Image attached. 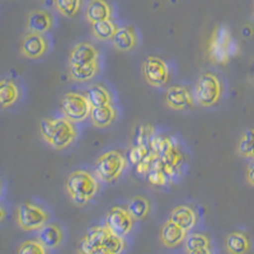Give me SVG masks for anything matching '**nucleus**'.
<instances>
[{
  "instance_id": "nucleus-38",
  "label": "nucleus",
  "mask_w": 254,
  "mask_h": 254,
  "mask_svg": "<svg viewBox=\"0 0 254 254\" xmlns=\"http://www.w3.org/2000/svg\"><path fill=\"white\" fill-rule=\"evenodd\" d=\"M93 254H115L112 253L111 251H108L107 248H104V247H99V248H95Z\"/></svg>"
},
{
  "instance_id": "nucleus-16",
  "label": "nucleus",
  "mask_w": 254,
  "mask_h": 254,
  "mask_svg": "<svg viewBox=\"0 0 254 254\" xmlns=\"http://www.w3.org/2000/svg\"><path fill=\"white\" fill-rule=\"evenodd\" d=\"M52 27V17L45 10H33L27 19V29L29 33L44 35Z\"/></svg>"
},
{
  "instance_id": "nucleus-5",
  "label": "nucleus",
  "mask_w": 254,
  "mask_h": 254,
  "mask_svg": "<svg viewBox=\"0 0 254 254\" xmlns=\"http://www.w3.org/2000/svg\"><path fill=\"white\" fill-rule=\"evenodd\" d=\"M126 164V159L120 151H107L97 159L95 173L104 182H113L121 176Z\"/></svg>"
},
{
  "instance_id": "nucleus-39",
  "label": "nucleus",
  "mask_w": 254,
  "mask_h": 254,
  "mask_svg": "<svg viewBox=\"0 0 254 254\" xmlns=\"http://www.w3.org/2000/svg\"><path fill=\"white\" fill-rule=\"evenodd\" d=\"M187 254H212L210 248H206V249H199V251H194V252H190Z\"/></svg>"
},
{
  "instance_id": "nucleus-4",
  "label": "nucleus",
  "mask_w": 254,
  "mask_h": 254,
  "mask_svg": "<svg viewBox=\"0 0 254 254\" xmlns=\"http://www.w3.org/2000/svg\"><path fill=\"white\" fill-rule=\"evenodd\" d=\"M221 81L212 72H205L199 76L194 88V99L202 107H212L221 97Z\"/></svg>"
},
{
  "instance_id": "nucleus-1",
  "label": "nucleus",
  "mask_w": 254,
  "mask_h": 254,
  "mask_svg": "<svg viewBox=\"0 0 254 254\" xmlns=\"http://www.w3.org/2000/svg\"><path fill=\"white\" fill-rule=\"evenodd\" d=\"M72 203L84 206L97 194L99 185L94 176L87 171H75L69 174L65 183Z\"/></svg>"
},
{
  "instance_id": "nucleus-13",
  "label": "nucleus",
  "mask_w": 254,
  "mask_h": 254,
  "mask_svg": "<svg viewBox=\"0 0 254 254\" xmlns=\"http://www.w3.org/2000/svg\"><path fill=\"white\" fill-rule=\"evenodd\" d=\"M112 45L116 50L121 52H128L133 50L137 45V37L131 27H120L113 36Z\"/></svg>"
},
{
  "instance_id": "nucleus-8",
  "label": "nucleus",
  "mask_w": 254,
  "mask_h": 254,
  "mask_svg": "<svg viewBox=\"0 0 254 254\" xmlns=\"http://www.w3.org/2000/svg\"><path fill=\"white\" fill-rule=\"evenodd\" d=\"M133 217L131 216L127 208L116 206L108 211L106 216V225L108 230L113 234L124 238L132 230L133 228Z\"/></svg>"
},
{
  "instance_id": "nucleus-27",
  "label": "nucleus",
  "mask_w": 254,
  "mask_h": 254,
  "mask_svg": "<svg viewBox=\"0 0 254 254\" xmlns=\"http://www.w3.org/2000/svg\"><path fill=\"white\" fill-rule=\"evenodd\" d=\"M185 247L187 253L194 251H199V249H206L211 247L210 238L205 234H199V233H193V234L188 235L186 238Z\"/></svg>"
},
{
  "instance_id": "nucleus-21",
  "label": "nucleus",
  "mask_w": 254,
  "mask_h": 254,
  "mask_svg": "<svg viewBox=\"0 0 254 254\" xmlns=\"http://www.w3.org/2000/svg\"><path fill=\"white\" fill-rule=\"evenodd\" d=\"M85 94H87L93 108L103 107V106L112 104V95H111L110 90L104 85H102V84H93V85H90Z\"/></svg>"
},
{
  "instance_id": "nucleus-32",
  "label": "nucleus",
  "mask_w": 254,
  "mask_h": 254,
  "mask_svg": "<svg viewBox=\"0 0 254 254\" xmlns=\"http://www.w3.org/2000/svg\"><path fill=\"white\" fill-rule=\"evenodd\" d=\"M147 154L149 153H147V149L145 147V145H136V146H133L132 149H130V150H128L127 156H128V160H130V163L139 165L140 163H141L142 160L146 158Z\"/></svg>"
},
{
  "instance_id": "nucleus-22",
  "label": "nucleus",
  "mask_w": 254,
  "mask_h": 254,
  "mask_svg": "<svg viewBox=\"0 0 254 254\" xmlns=\"http://www.w3.org/2000/svg\"><path fill=\"white\" fill-rule=\"evenodd\" d=\"M19 98V89L10 79H4L0 83V103L1 107H10Z\"/></svg>"
},
{
  "instance_id": "nucleus-6",
  "label": "nucleus",
  "mask_w": 254,
  "mask_h": 254,
  "mask_svg": "<svg viewBox=\"0 0 254 254\" xmlns=\"http://www.w3.org/2000/svg\"><path fill=\"white\" fill-rule=\"evenodd\" d=\"M50 215L44 207L32 202L20 203L17 210V222L22 230H40L47 224Z\"/></svg>"
},
{
  "instance_id": "nucleus-33",
  "label": "nucleus",
  "mask_w": 254,
  "mask_h": 254,
  "mask_svg": "<svg viewBox=\"0 0 254 254\" xmlns=\"http://www.w3.org/2000/svg\"><path fill=\"white\" fill-rule=\"evenodd\" d=\"M54 126H55V119H44L40 122L41 135L46 142L51 141L52 135H54Z\"/></svg>"
},
{
  "instance_id": "nucleus-15",
  "label": "nucleus",
  "mask_w": 254,
  "mask_h": 254,
  "mask_svg": "<svg viewBox=\"0 0 254 254\" xmlns=\"http://www.w3.org/2000/svg\"><path fill=\"white\" fill-rule=\"evenodd\" d=\"M169 220L173 221L174 224H177V225L179 226V228H182L183 230L188 233L190 229L196 225L197 215L192 207L186 205H181L177 206V207L172 211Z\"/></svg>"
},
{
  "instance_id": "nucleus-25",
  "label": "nucleus",
  "mask_w": 254,
  "mask_h": 254,
  "mask_svg": "<svg viewBox=\"0 0 254 254\" xmlns=\"http://www.w3.org/2000/svg\"><path fill=\"white\" fill-rule=\"evenodd\" d=\"M238 154L243 158L254 160V127H249L238 142Z\"/></svg>"
},
{
  "instance_id": "nucleus-34",
  "label": "nucleus",
  "mask_w": 254,
  "mask_h": 254,
  "mask_svg": "<svg viewBox=\"0 0 254 254\" xmlns=\"http://www.w3.org/2000/svg\"><path fill=\"white\" fill-rule=\"evenodd\" d=\"M158 159V155L156 154H147L146 158L137 165V173L139 174H145L149 173V172L153 169V165L155 163V160Z\"/></svg>"
},
{
  "instance_id": "nucleus-10",
  "label": "nucleus",
  "mask_w": 254,
  "mask_h": 254,
  "mask_svg": "<svg viewBox=\"0 0 254 254\" xmlns=\"http://www.w3.org/2000/svg\"><path fill=\"white\" fill-rule=\"evenodd\" d=\"M47 47H49V44L44 35L28 33L20 42V54L24 58L40 59L46 54Z\"/></svg>"
},
{
  "instance_id": "nucleus-35",
  "label": "nucleus",
  "mask_w": 254,
  "mask_h": 254,
  "mask_svg": "<svg viewBox=\"0 0 254 254\" xmlns=\"http://www.w3.org/2000/svg\"><path fill=\"white\" fill-rule=\"evenodd\" d=\"M147 179L150 185L153 186H163L165 183V173L160 169L153 168L149 173H147Z\"/></svg>"
},
{
  "instance_id": "nucleus-18",
  "label": "nucleus",
  "mask_w": 254,
  "mask_h": 254,
  "mask_svg": "<svg viewBox=\"0 0 254 254\" xmlns=\"http://www.w3.org/2000/svg\"><path fill=\"white\" fill-rule=\"evenodd\" d=\"M226 251L230 254H247L252 248V243L248 235L242 231L230 233L225 242Z\"/></svg>"
},
{
  "instance_id": "nucleus-11",
  "label": "nucleus",
  "mask_w": 254,
  "mask_h": 254,
  "mask_svg": "<svg viewBox=\"0 0 254 254\" xmlns=\"http://www.w3.org/2000/svg\"><path fill=\"white\" fill-rule=\"evenodd\" d=\"M165 103L172 110L185 111L192 107L193 99L188 88L183 85H173L165 93Z\"/></svg>"
},
{
  "instance_id": "nucleus-20",
  "label": "nucleus",
  "mask_w": 254,
  "mask_h": 254,
  "mask_svg": "<svg viewBox=\"0 0 254 254\" xmlns=\"http://www.w3.org/2000/svg\"><path fill=\"white\" fill-rule=\"evenodd\" d=\"M117 117V111L112 104L103 106V107H95L90 113V120L92 124L98 128H104L113 124V121Z\"/></svg>"
},
{
  "instance_id": "nucleus-9",
  "label": "nucleus",
  "mask_w": 254,
  "mask_h": 254,
  "mask_svg": "<svg viewBox=\"0 0 254 254\" xmlns=\"http://www.w3.org/2000/svg\"><path fill=\"white\" fill-rule=\"evenodd\" d=\"M76 139V128L74 122L69 121L66 117L55 119V126H54V135L50 141L51 147L56 150H63L74 142Z\"/></svg>"
},
{
  "instance_id": "nucleus-14",
  "label": "nucleus",
  "mask_w": 254,
  "mask_h": 254,
  "mask_svg": "<svg viewBox=\"0 0 254 254\" xmlns=\"http://www.w3.org/2000/svg\"><path fill=\"white\" fill-rule=\"evenodd\" d=\"M186 238H187V231L179 228L171 220H168L160 230V239H162L163 244L169 248L179 246L183 240H186Z\"/></svg>"
},
{
  "instance_id": "nucleus-36",
  "label": "nucleus",
  "mask_w": 254,
  "mask_h": 254,
  "mask_svg": "<svg viewBox=\"0 0 254 254\" xmlns=\"http://www.w3.org/2000/svg\"><path fill=\"white\" fill-rule=\"evenodd\" d=\"M93 252H94V248L90 246L85 238H83V239H81V242L79 243L78 253L79 254H93Z\"/></svg>"
},
{
  "instance_id": "nucleus-24",
  "label": "nucleus",
  "mask_w": 254,
  "mask_h": 254,
  "mask_svg": "<svg viewBox=\"0 0 254 254\" xmlns=\"http://www.w3.org/2000/svg\"><path fill=\"white\" fill-rule=\"evenodd\" d=\"M150 201L146 197L136 196L127 203V211L135 220H142L150 212Z\"/></svg>"
},
{
  "instance_id": "nucleus-2",
  "label": "nucleus",
  "mask_w": 254,
  "mask_h": 254,
  "mask_svg": "<svg viewBox=\"0 0 254 254\" xmlns=\"http://www.w3.org/2000/svg\"><path fill=\"white\" fill-rule=\"evenodd\" d=\"M237 45L225 26H219L212 33L208 45V56L215 64H226L230 56L235 52Z\"/></svg>"
},
{
  "instance_id": "nucleus-12",
  "label": "nucleus",
  "mask_w": 254,
  "mask_h": 254,
  "mask_svg": "<svg viewBox=\"0 0 254 254\" xmlns=\"http://www.w3.org/2000/svg\"><path fill=\"white\" fill-rule=\"evenodd\" d=\"M99 52L92 44L88 42H81L75 45L70 51L69 64L70 66H81L87 64L95 63L98 61Z\"/></svg>"
},
{
  "instance_id": "nucleus-37",
  "label": "nucleus",
  "mask_w": 254,
  "mask_h": 254,
  "mask_svg": "<svg viewBox=\"0 0 254 254\" xmlns=\"http://www.w3.org/2000/svg\"><path fill=\"white\" fill-rule=\"evenodd\" d=\"M247 182L251 186H254V160L248 165V169H247Z\"/></svg>"
},
{
  "instance_id": "nucleus-30",
  "label": "nucleus",
  "mask_w": 254,
  "mask_h": 254,
  "mask_svg": "<svg viewBox=\"0 0 254 254\" xmlns=\"http://www.w3.org/2000/svg\"><path fill=\"white\" fill-rule=\"evenodd\" d=\"M17 254H47V248L40 240H27L22 243Z\"/></svg>"
},
{
  "instance_id": "nucleus-31",
  "label": "nucleus",
  "mask_w": 254,
  "mask_h": 254,
  "mask_svg": "<svg viewBox=\"0 0 254 254\" xmlns=\"http://www.w3.org/2000/svg\"><path fill=\"white\" fill-rule=\"evenodd\" d=\"M103 247L104 248H107L108 251H111L112 253H115V254L122 253V251L125 249L124 238L113 234V233H111L110 231V234H108L107 239H106V242H104Z\"/></svg>"
},
{
  "instance_id": "nucleus-26",
  "label": "nucleus",
  "mask_w": 254,
  "mask_h": 254,
  "mask_svg": "<svg viewBox=\"0 0 254 254\" xmlns=\"http://www.w3.org/2000/svg\"><path fill=\"white\" fill-rule=\"evenodd\" d=\"M117 27L111 19L101 20V22H95L92 23V33L95 38L101 41L112 40L115 36Z\"/></svg>"
},
{
  "instance_id": "nucleus-19",
  "label": "nucleus",
  "mask_w": 254,
  "mask_h": 254,
  "mask_svg": "<svg viewBox=\"0 0 254 254\" xmlns=\"http://www.w3.org/2000/svg\"><path fill=\"white\" fill-rule=\"evenodd\" d=\"M111 14L112 10L106 0H90L85 10V17L90 23L111 19Z\"/></svg>"
},
{
  "instance_id": "nucleus-7",
  "label": "nucleus",
  "mask_w": 254,
  "mask_h": 254,
  "mask_svg": "<svg viewBox=\"0 0 254 254\" xmlns=\"http://www.w3.org/2000/svg\"><path fill=\"white\" fill-rule=\"evenodd\" d=\"M142 75L153 87H163L169 80V67L160 58L149 56L142 63Z\"/></svg>"
},
{
  "instance_id": "nucleus-23",
  "label": "nucleus",
  "mask_w": 254,
  "mask_h": 254,
  "mask_svg": "<svg viewBox=\"0 0 254 254\" xmlns=\"http://www.w3.org/2000/svg\"><path fill=\"white\" fill-rule=\"evenodd\" d=\"M99 71V64L98 61L95 63L87 64V65H81V66H70V76L72 80L79 81V83H84L90 79L94 78Z\"/></svg>"
},
{
  "instance_id": "nucleus-40",
  "label": "nucleus",
  "mask_w": 254,
  "mask_h": 254,
  "mask_svg": "<svg viewBox=\"0 0 254 254\" xmlns=\"http://www.w3.org/2000/svg\"><path fill=\"white\" fill-rule=\"evenodd\" d=\"M253 15H254V8H253Z\"/></svg>"
},
{
  "instance_id": "nucleus-29",
  "label": "nucleus",
  "mask_w": 254,
  "mask_h": 254,
  "mask_svg": "<svg viewBox=\"0 0 254 254\" xmlns=\"http://www.w3.org/2000/svg\"><path fill=\"white\" fill-rule=\"evenodd\" d=\"M83 0H55L56 9L65 17H74L80 10Z\"/></svg>"
},
{
  "instance_id": "nucleus-28",
  "label": "nucleus",
  "mask_w": 254,
  "mask_h": 254,
  "mask_svg": "<svg viewBox=\"0 0 254 254\" xmlns=\"http://www.w3.org/2000/svg\"><path fill=\"white\" fill-rule=\"evenodd\" d=\"M108 234H110V230L107 229V226H95V228L89 229L84 238L95 249L104 246V242L107 239Z\"/></svg>"
},
{
  "instance_id": "nucleus-3",
  "label": "nucleus",
  "mask_w": 254,
  "mask_h": 254,
  "mask_svg": "<svg viewBox=\"0 0 254 254\" xmlns=\"http://www.w3.org/2000/svg\"><path fill=\"white\" fill-rule=\"evenodd\" d=\"M93 106L87 94L78 92H69L61 99V111L64 117L71 122H81L90 117Z\"/></svg>"
},
{
  "instance_id": "nucleus-17",
  "label": "nucleus",
  "mask_w": 254,
  "mask_h": 254,
  "mask_svg": "<svg viewBox=\"0 0 254 254\" xmlns=\"http://www.w3.org/2000/svg\"><path fill=\"white\" fill-rule=\"evenodd\" d=\"M64 239L63 230L56 224H46L42 229L38 230V240H40L47 249L58 248Z\"/></svg>"
}]
</instances>
